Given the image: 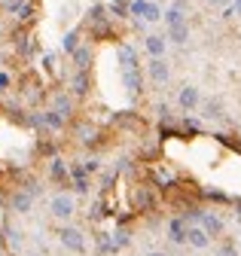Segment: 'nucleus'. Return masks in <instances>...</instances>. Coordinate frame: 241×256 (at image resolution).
Returning a JSON list of instances; mask_svg holds the SVG:
<instances>
[{
	"instance_id": "27",
	"label": "nucleus",
	"mask_w": 241,
	"mask_h": 256,
	"mask_svg": "<svg viewBox=\"0 0 241 256\" xmlns=\"http://www.w3.org/2000/svg\"><path fill=\"white\" fill-rule=\"evenodd\" d=\"M0 61H4V58H0Z\"/></svg>"
},
{
	"instance_id": "20",
	"label": "nucleus",
	"mask_w": 241,
	"mask_h": 256,
	"mask_svg": "<svg viewBox=\"0 0 241 256\" xmlns=\"http://www.w3.org/2000/svg\"><path fill=\"white\" fill-rule=\"evenodd\" d=\"M98 168H101V165H98V158H86V162H82V171H86V174H95Z\"/></svg>"
},
{
	"instance_id": "6",
	"label": "nucleus",
	"mask_w": 241,
	"mask_h": 256,
	"mask_svg": "<svg viewBox=\"0 0 241 256\" xmlns=\"http://www.w3.org/2000/svg\"><path fill=\"white\" fill-rule=\"evenodd\" d=\"M146 74H150V80H153V82H168L171 68H168V61H165V58H153V61L146 64Z\"/></svg>"
},
{
	"instance_id": "22",
	"label": "nucleus",
	"mask_w": 241,
	"mask_h": 256,
	"mask_svg": "<svg viewBox=\"0 0 241 256\" xmlns=\"http://www.w3.org/2000/svg\"><path fill=\"white\" fill-rule=\"evenodd\" d=\"M220 256H238V253H235V247H229V244H226V247L220 250Z\"/></svg>"
},
{
	"instance_id": "17",
	"label": "nucleus",
	"mask_w": 241,
	"mask_h": 256,
	"mask_svg": "<svg viewBox=\"0 0 241 256\" xmlns=\"http://www.w3.org/2000/svg\"><path fill=\"white\" fill-rule=\"evenodd\" d=\"M6 12L16 18H28V0H6Z\"/></svg>"
},
{
	"instance_id": "11",
	"label": "nucleus",
	"mask_w": 241,
	"mask_h": 256,
	"mask_svg": "<svg viewBox=\"0 0 241 256\" xmlns=\"http://www.w3.org/2000/svg\"><path fill=\"white\" fill-rule=\"evenodd\" d=\"M168 40L177 43V46H184L190 40V24L186 22H177V24H168Z\"/></svg>"
},
{
	"instance_id": "21",
	"label": "nucleus",
	"mask_w": 241,
	"mask_h": 256,
	"mask_svg": "<svg viewBox=\"0 0 241 256\" xmlns=\"http://www.w3.org/2000/svg\"><path fill=\"white\" fill-rule=\"evenodd\" d=\"M6 86H10V74H0V94L6 92Z\"/></svg>"
},
{
	"instance_id": "1",
	"label": "nucleus",
	"mask_w": 241,
	"mask_h": 256,
	"mask_svg": "<svg viewBox=\"0 0 241 256\" xmlns=\"http://www.w3.org/2000/svg\"><path fill=\"white\" fill-rule=\"evenodd\" d=\"M49 214H52L55 220L68 222V220L76 214V202H74V196H68V192H58V196H52V198H49Z\"/></svg>"
},
{
	"instance_id": "25",
	"label": "nucleus",
	"mask_w": 241,
	"mask_h": 256,
	"mask_svg": "<svg viewBox=\"0 0 241 256\" xmlns=\"http://www.w3.org/2000/svg\"><path fill=\"white\" fill-rule=\"evenodd\" d=\"M146 256H168V253H165V250H150Z\"/></svg>"
},
{
	"instance_id": "26",
	"label": "nucleus",
	"mask_w": 241,
	"mask_h": 256,
	"mask_svg": "<svg viewBox=\"0 0 241 256\" xmlns=\"http://www.w3.org/2000/svg\"><path fill=\"white\" fill-rule=\"evenodd\" d=\"M28 256H49V253H28Z\"/></svg>"
},
{
	"instance_id": "8",
	"label": "nucleus",
	"mask_w": 241,
	"mask_h": 256,
	"mask_svg": "<svg viewBox=\"0 0 241 256\" xmlns=\"http://www.w3.org/2000/svg\"><path fill=\"white\" fill-rule=\"evenodd\" d=\"M198 226H202L210 238H214V235H220V232H223V220H220L214 210H204V214H202V220H198Z\"/></svg>"
},
{
	"instance_id": "15",
	"label": "nucleus",
	"mask_w": 241,
	"mask_h": 256,
	"mask_svg": "<svg viewBox=\"0 0 241 256\" xmlns=\"http://www.w3.org/2000/svg\"><path fill=\"white\" fill-rule=\"evenodd\" d=\"M55 110L68 119L74 113V98H70V94H55Z\"/></svg>"
},
{
	"instance_id": "9",
	"label": "nucleus",
	"mask_w": 241,
	"mask_h": 256,
	"mask_svg": "<svg viewBox=\"0 0 241 256\" xmlns=\"http://www.w3.org/2000/svg\"><path fill=\"white\" fill-rule=\"evenodd\" d=\"M144 46H146V52L153 55V58H165V49H168V37H162V34H150V37L144 40Z\"/></svg>"
},
{
	"instance_id": "19",
	"label": "nucleus",
	"mask_w": 241,
	"mask_h": 256,
	"mask_svg": "<svg viewBox=\"0 0 241 256\" xmlns=\"http://www.w3.org/2000/svg\"><path fill=\"white\" fill-rule=\"evenodd\" d=\"M74 94H86V70H76V76H74Z\"/></svg>"
},
{
	"instance_id": "16",
	"label": "nucleus",
	"mask_w": 241,
	"mask_h": 256,
	"mask_svg": "<svg viewBox=\"0 0 241 256\" xmlns=\"http://www.w3.org/2000/svg\"><path fill=\"white\" fill-rule=\"evenodd\" d=\"M80 46H82V43H80V34H76V30H68V34H64V40H62V49H64L68 55H74Z\"/></svg>"
},
{
	"instance_id": "13",
	"label": "nucleus",
	"mask_w": 241,
	"mask_h": 256,
	"mask_svg": "<svg viewBox=\"0 0 241 256\" xmlns=\"http://www.w3.org/2000/svg\"><path fill=\"white\" fill-rule=\"evenodd\" d=\"M202 116L204 119H220L223 116V98H208L202 104Z\"/></svg>"
},
{
	"instance_id": "7",
	"label": "nucleus",
	"mask_w": 241,
	"mask_h": 256,
	"mask_svg": "<svg viewBox=\"0 0 241 256\" xmlns=\"http://www.w3.org/2000/svg\"><path fill=\"white\" fill-rule=\"evenodd\" d=\"M186 232H190V226H186L184 216H177V220L168 222V241L171 244H186Z\"/></svg>"
},
{
	"instance_id": "12",
	"label": "nucleus",
	"mask_w": 241,
	"mask_h": 256,
	"mask_svg": "<svg viewBox=\"0 0 241 256\" xmlns=\"http://www.w3.org/2000/svg\"><path fill=\"white\" fill-rule=\"evenodd\" d=\"M49 174H52V180H58V183H64L68 186V180L74 177L70 174V168L62 162V158H52V162H49Z\"/></svg>"
},
{
	"instance_id": "4",
	"label": "nucleus",
	"mask_w": 241,
	"mask_h": 256,
	"mask_svg": "<svg viewBox=\"0 0 241 256\" xmlns=\"http://www.w3.org/2000/svg\"><path fill=\"white\" fill-rule=\"evenodd\" d=\"M177 104H180V110H196L198 104H202V94H198V88L196 86H184V88H180L177 92Z\"/></svg>"
},
{
	"instance_id": "3",
	"label": "nucleus",
	"mask_w": 241,
	"mask_h": 256,
	"mask_svg": "<svg viewBox=\"0 0 241 256\" xmlns=\"http://www.w3.org/2000/svg\"><path fill=\"white\" fill-rule=\"evenodd\" d=\"M34 202H37V196L31 189H16L12 192V198H10V208H12V214H22V216H28L34 210Z\"/></svg>"
},
{
	"instance_id": "10",
	"label": "nucleus",
	"mask_w": 241,
	"mask_h": 256,
	"mask_svg": "<svg viewBox=\"0 0 241 256\" xmlns=\"http://www.w3.org/2000/svg\"><path fill=\"white\" fill-rule=\"evenodd\" d=\"M186 244L196 247V250H204V247H210V235H208L202 226H190V232H186Z\"/></svg>"
},
{
	"instance_id": "5",
	"label": "nucleus",
	"mask_w": 241,
	"mask_h": 256,
	"mask_svg": "<svg viewBox=\"0 0 241 256\" xmlns=\"http://www.w3.org/2000/svg\"><path fill=\"white\" fill-rule=\"evenodd\" d=\"M132 12L140 16V18H146V22H159L165 16L156 4H146V0H132Z\"/></svg>"
},
{
	"instance_id": "23",
	"label": "nucleus",
	"mask_w": 241,
	"mask_h": 256,
	"mask_svg": "<svg viewBox=\"0 0 241 256\" xmlns=\"http://www.w3.org/2000/svg\"><path fill=\"white\" fill-rule=\"evenodd\" d=\"M232 12H235V16H241V0H235V4H232Z\"/></svg>"
},
{
	"instance_id": "18",
	"label": "nucleus",
	"mask_w": 241,
	"mask_h": 256,
	"mask_svg": "<svg viewBox=\"0 0 241 256\" xmlns=\"http://www.w3.org/2000/svg\"><path fill=\"white\" fill-rule=\"evenodd\" d=\"M6 241H10L12 250H22L24 247V232L22 229H6Z\"/></svg>"
},
{
	"instance_id": "14",
	"label": "nucleus",
	"mask_w": 241,
	"mask_h": 256,
	"mask_svg": "<svg viewBox=\"0 0 241 256\" xmlns=\"http://www.w3.org/2000/svg\"><path fill=\"white\" fill-rule=\"evenodd\" d=\"M88 61H92V49L82 43V46L74 52V68H76V70H86V68H88Z\"/></svg>"
},
{
	"instance_id": "24",
	"label": "nucleus",
	"mask_w": 241,
	"mask_h": 256,
	"mask_svg": "<svg viewBox=\"0 0 241 256\" xmlns=\"http://www.w3.org/2000/svg\"><path fill=\"white\" fill-rule=\"evenodd\" d=\"M214 6H223V4H235V0H210Z\"/></svg>"
},
{
	"instance_id": "2",
	"label": "nucleus",
	"mask_w": 241,
	"mask_h": 256,
	"mask_svg": "<svg viewBox=\"0 0 241 256\" xmlns=\"http://www.w3.org/2000/svg\"><path fill=\"white\" fill-rule=\"evenodd\" d=\"M58 244L64 250H70V253H86V235L76 226H64L62 222V229H58Z\"/></svg>"
}]
</instances>
